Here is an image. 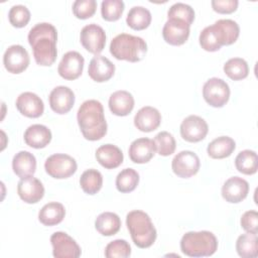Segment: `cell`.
Returning <instances> with one entry per match:
<instances>
[{"instance_id":"cell-35","label":"cell","mask_w":258,"mask_h":258,"mask_svg":"<svg viewBox=\"0 0 258 258\" xmlns=\"http://www.w3.org/2000/svg\"><path fill=\"white\" fill-rule=\"evenodd\" d=\"M139 182V174L133 168L121 170L116 177V187L120 192L126 194L133 191Z\"/></svg>"},{"instance_id":"cell-28","label":"cell","mask_w":258,"mask_h":258,"mask_svg":"<svg viewBox=\"0 0 258 258\" xmlns=\"http://www.w3.org/2000/svg\"><path fill=\"white\" fill-rule=\"evenodd\" d=\"M66 216V210L62 204L51 202L44 205L39 213L38 220L44 226H54L59 224Z\"/></svg>"},{"instance_id":"cell-37","label":"cell","mask_w":258,"mask_h":258,"mask_svg":"<svg viewBox=\"0 0 258 258\" xmlns=\"http://www.w3.org/2000/svg\"><path fill=\"white\" fill-rule=\"evenodd\" d=\"M124 8L122 0H104L101 4V14L106 21H116L122 16Z\"/></svg>"},{"instance_id":"cell-12","label":"cell","mask_w":258,"mask_h":258,"mask_svg":"<svg viewBox=\"0 0 258 258\" xmlns=\"http://www.w3.org/2000/svg\"><path fill=\"white\" fill-rule=\"evenodd\" d=\"M29 54L20 44L10 45L4 52L3 64L11 74H20L29 66Z\"/></svg>"},{"instance_id":"cell-8","label":"cell","mask_w":258,"mask_h":258,"mask_svg":"<svg viewBox=\"0 0 258 258\" xmlns=\"http://www.w3.org/2000/svg\"><path fill=\"white\" fill-rule=\"evenodd\" d=\"M80 40L84 48L89 52L98 55L105 47L106 33L100 25L91 23L82 28Z\"/></svg>"},{"instance_id":"cell-22","label":"cell","mask_w":258,"mask_h":258,"mask_svg":"<svg viewBox=\"0 0 258 258\" xmlns=\"http://www.w3.org/2000/svg\"><path fill=\"white\" fill-rule=\"evenodd\" d=\"M213 28L221 46L230 45L239 37V25L232 19H219L213 24Z\"/></svg>"},{"instance_id":"cell-26","label":"cell","mask_w":258,"mask_h":258,"mask_svg":"<svg viewBox=\"0 0 258 258\" xmlns=\"http://www.w3.org/2000/svg\"><path fill=\"white\" fill-rule=\"evenodd\" d=\"M12 169L20 178L33 175L36 170L35 156L25 150L19 151L12 159Z\"/></svg>"},{"instance_id":"cell-41","label":"cell","mask_w":258,"mask_h":258,"mask_svg":"<svg viewBox=\"0 0 258 258\" xmlns=\"http://www.w3.org/2000/svg\"><path fill=\"white\" fill-rule=\"evenodd\" d=\"M97 9L96 0H77L73 3V13L79 19L92 17Z\"/></svg>"},{"instance_id":"cell-5","label":"cell","mask_w":258,"mask_h":258,"mask_svg":"<svg viewBox=\"0 0 258 258\" xmlns=\"http://www.w3.org/2000/svg\"><path fill=\"white\" fill-rule=\"evenodd\" d=\"M218 249V240L210 231L187 232L180 240V250L188 257L212 256Z\"/></svg>"},{"instance_id":"cell-38","label":"cell","mask_w":258,"mask_h":258,"mask_svg":"<svg viewBox=\"0 0 258 258\" xmlns=\"http://www.w3.org/2000/svg\"><path fill=\"white\" fill-rule=\"evenodd\" d=\"M167 17L168 19L175 18L182 20L190 25L195 20V11L188 4L177 2L170 6L167 11Z\"/></svg>"},{"instance_id":"cell-36","label":"cell","mask_w":258,"mask_h":258,"mask_svg":"<svg viewBox=\"0 0 258 258\" xmlns=\"http://www.w3.org/2000/svg\"><path fill=\"white\" fill-rule=\"evenodd\" d=\"M153 142L155 145V150L161 156H168L172 154L176 147L174 137L167 131H161L156 134Z\"/></svg>"},{"instance_id":"cell-30","label":"cell","mask_w":258,"mask_h":258,"mask_svg":"<svg viewBox=\"0 0 258 258\" xmlns=\"http://www.w3.org/2000/svg\"><path fill=\"white\" fill-rule=\"evenodd\" d=\"M236 250L239 256L243 258H255L258 255L257 233L247 232L238 237L236 241Z\"/></svg>"},{"instance_id":"cell-20","label":"cell","mask_w":258,"mask_h":258,"mask_svg":"<svg viewBox=\"0 0 258 258\" xmlns=\"http://www.w3.org/2000/svg\"><path fill=\"white\" fill-rule=\"evenodd\" d=\"M161 122L159 111L151 106H145L138 110L134 116L135 127L142 132H151L157 129Z\"/></svg>"},{"instance_id":"cell-29","label":"cell","mask_w":258,"mask_h":258,"mask_svg":"<svg viewBox=\"0 0 258 258\" xmlns=\"http://www.w3.org/2000/svg\"><path fill=\"white\" fill-rule=\"evenodd\" d=\"M95 228L103 236H112L119 232L121 228V220L115 213L104 212L97 217Z\"/></svg>"},{"instance_id":"cell-4","label":"cell","mask_w":258,"mask_h":258,"mask_svg":"<svg viewBox=\"0 0 258 258\" xmlns=\"http://www.w3.org/2000/svg\"><path fill=\"white\" fill-rule=\"evenodd\" d=\"M147 51L145 40L128 33L116 35L110 43L111 54L119 60L137 62L143 59Z\"/></svg>"},{"instance_id":"cell-15","label":"cell","mask_w":258,"mask_h":258,"mask_svg":"<svg viewBox=\"0 0 258 258\" xmlns=\"http://www.w3.org/2000/svg\"><path fill=\"white\" fill-rule=\"evenodd\" d=\"M17 194L23 202L36 204L43 198L44 187L38 178L29 175L20 178L17 184Z\"/></svg>"},{"instance_id":"cell-1","label":"cell","mask_w":258,"mask_h":258,"mask_svg":"<svg viewBox=\"0 0 258 258\" xmlns=\"http://www.w3.org/2000/svg\"><path fill=\"white\" fill-rule=\"evenodd\" d=\"M27 38L37 64L49 67L55 61L57 32L52 24L47 22L37 23L29 30Z\"/></svg>"},{"instance_id":"cell-14","label":"cell","mask_w":258,"mask_h":258,"mask_svg":"<svg viewBox=\"0 0 258 258\" xmlns=\"http://www.w3.org/2000/svg\"><path fill=\"white\" fill-rule=\"evenodd\" d=\"M189 26L179 19H167L162 28L163 39L170 45H181L189 36Z\"/></svg>"},{"instance_id":"cell-33","label":"cell","mask_w":258,"mask_h":258,"mask_svg":"<svg viewBox=\"0 0 258 258\" xmlns=\"http://www.w3.org/2000/svg\"><path fill=\"white\" fill-rule=\"evenodd\" d=\"M80 185L88 195L97 194L103 185L102 173L95 168L85 170L80 177Z\"/></svg>"},{"instance_id":"cell-43","label":"cell","mask_w":258,"mask_h":258,"mask_svg":"<svg viewBox=\"0 0 258 258\" xmlns=\"http://www.w3.org/2000/svg\"><path fill=\"white\" fill-rule=\"evenodd\" d=\"M241 226L246 232L257 233L258 231V214L254 210L245 212L241 217Z\"/></svg>"},{"instance_id":"cell-10","label":"cell","mask_w":258,"mask_h":258,"mask_svg":"<svg viewBox=\"0 0 258 258\" xmlns=\"http://www.w3.org/2000/svg\"><path fill=\"white\" fill-rule=\"evenodd\" d=\"M52 255L55 258H78L81 248L78 243L64 232H55L50 237Z\"/></svg>"},{"instance_id":"cell-32","label":"cell","mask_w":258,"mask_h":258,"mask_svg":"<svg viewBox=\"0 0 258 258\" xmlns=\"http://www.w3.org/2000/svg\"><path fill=\"white\" fill-rule=\"evenodd\" d=\"M235 165L239 172L247 175L256 173L258 167L257 153L250 149H245L238 153L235 158Z\"/></svg>"},{"instance_id":"cell-27","label":"cell","mask_w":258,"mask_h":258,"mask_svg":"<svg viewBox=\"0 0 258 258\" xmlns=\"http://www.w3.org/2000/svg\"><path fill=\"white\" fill-rule=\"evenodd\" d=\"M236 148L234 139L229 136H220L209 143L207 152L211 158L222 159L230 156Z\"/></svg>"},{"instance_id":"cell-44","label":"cell","mask_w":258,"mask_h":258,"mask_svg":"<svg viewBox=\"0 0 258 258\" xmlns=\"http://www.w3.org/2000/svg\"><path fill=\"white\" fill-rule=\"evenodd\" d=\"M214 11L221 14H229L237 10L238 0H213L211 2Z\"/></svg>"},{"instance_id":"cell-9","label":"cell","mask_w":258,"mask_h":258,"mask_svg":"<svg viewBox=\"0 0 258 258\" xmlns=\"http://www.w3.org/2000/svg\"><path fill=\"white\" fill-rule=\"evenodd\" d=\"M201 166L199 156L189 150L177 153L171 162L172 171L181 178H188L198 173Z\"/></svg>"},{"instance_id":"cell-3","label":"cell","mask_w":258,"mask_h":258,"mask_svg":"<svg viewBox=\"0 0 258 258\" xmlns=\"http://www.w3.org/2000/svg\"><path fill=\"white\" fill-rule=\"evenodd\" d=\"M126 226L134 244L145 249L153 245L157 232L150 217L143 211L134 210L126 216Z\"/></svg>"},{"instance_id":"cell-24","label":"cell","mask_w":258,"mask_h":258,"mask_svg":"<svg viewBox=\"0 0 258 258\" xmlns=\"http://www.w3.org/2000/svg\"><path fill=\"white\" fill-rule=\"evenodd\" d=\"M134 108L133 96L124 90L114 92L109 98V109L116 116H127Z\"/></svg>"},{"instance_id":"cell-7","label":"cell","mask_w":258,"mask_h":258,"mask_svg":"<svg viewBox=\"0 0 258 258\" xmlns=\"http://www.w3.org/2000/svg\"><path fill=\"white\" fill-rule=\"evenodd\" d=\"M203 97L210 106L221 108L229 101V85L222 79L211 78L203 86Z\"/></svg>"},{"instance_id":"cell-19","label":"cell","mask_w":258,"mask_h":258,"mask_svg":"<svg viewBox=\"0 0 258 258\" xmlns=\"http://www.w3.org/2000/svg\"><path fill=\"white\" fill-rule=\"evenodd\" d=\"M115 73V66L114 63L103 55H96L94 56L88 68V74L90 78L97 82L103 83L109 81Z\"/></svg>"},{"instance_id":"cell-18","label":"cell","mask_w":258,"mask_h":258,"mask_svg":"<svg viewBox=\"0 0 258 258\" xmlns=\"http://www.w3.org/2000/svg\"><path fill=\"white\" fill-rule=\"evenodd\" d=\"M16 108L23 116L28 118H38L44 111L42 100L32 92L21 93L16 99Z\"/></svg>"},{"instance_id":"cell-25","label":"cell","mask_w":258,"mask_h":258,"mask_svg":"<svg viewBox=\"0 0 258 258\" xmlns=\"http://www.w3.org/2000/svg\"><path fill=\"white\" fill-rule=\"evenodd\" d=\"M51 140L50 130L41 124L30 125L24 132L25 143L35 149L44 148Z\"/></svg>"},{"instance_id":"cell-6","label":"cell","mask_w":258,"mask_h":258,"mask_svg":"<svg viewBox=\"0 0 258 258\" xmlns=\"http://www.w3.org/2000/svg\"><path fill=\"white\" fill-rule=\"evenodd\" d=\"M77 161L68 154L55 153L46 158L44 169L53 178L62 179L72 176L77 171Z\"/></svg>"},{"instance_id":"cell-39","label":"cell","mask_w":258,"mask_h":258,"mask_svg":"<svg viewBox=\"0 0 258 258\" xmlns=\"http://www.w3.org/2000/svg\"><path fill=\"white\" fill-rule=\"evenodd\" d=\"M8 19L12 26L17 28L24 27L30 20V11L24 5H14L8 12Z\"/></svg>"},{"instance_id":"cell-13","label":"cell","mask_w":258,"mask_h":258,"mask_svg":"<svg viewBox=\"0 0 258 258\" xmlns=\"http://www.w3.org/2000/svg\"><path fill=\"white\" fill-rule=\"evenodd\" d=\"M84 63L85 59L80 52L75 50L68 51L58 63L57 73L64 80H76L82 75Z\"/></svg>"},{"instance_id":"cell-23","label":"cell","mask_w":258,"mask_h":258,"mask_svg":"<svg viewBox=\"0 0 258 258\" xmlns=\"http://www.w3.org/2000/svg\"><path fill=\"white\" fill-rule=\"evenodd\" d=\"M97 161L107 169H113L123 162V153L121 149L113 144L101 145L96 150Z\"/></svg>"},{"instance_id":"cell-11","label":"cell","mask_w":258,"mask_h":258,"mask_svg":"<svg viewBox=\"0 0 258 258\" xmlns=\"http://www.w3.org/2000/svg\"><path fill=\"white\" fill-rule=\"evenodd\" d=\"M209 131L208 123L200 116L189 115L180 124V135L187 142H199L205 139Z\"/></svg>"},{"instance_id":"cell-17","label":"cell","mask_w":258,"mask_h":258,"mask_svg":"<svg viewBox=\"0 0 258 258\" xmlns=\"http://www.w3.org/2000/svg\"><path fill=\"white\" fill-rule=\"evenodd\" d=\"M249 192V183L242 177L232 176L222 186V197L226 202L238 204L246 199Z\"/></svg>"},{"instance_id":"cell-21","label":"cell","mask_w":258,"mask_h":258,"mask_svg":"<svg viewBox=\"0 0 258 258\" xmlns=\"http://www.w3.org/2000/svg\"><path fill=\"white\" fill-rule=\"evenodd\" d=\"M155 145L153 140L142 137L135 139L129 147V157L135 163H146L155 154Z\"/></svg>"},{"instance_id":"cell-34","label":"cell","mask_w":258,"mask_h":258,"mask_svg":"<svg viewBox=\"0 0 258 258\" xmlns=\"http://www.w3.org/2000/svg\"><path fill=\"white\" fill-rule=\"evenodd\" d=\"M225 74L234 81H240L247 78L249 74V67L245 59L241 57H232L224 64Z\"/></svg>"},{"instance_id":"cell-31","label":"cell","mask_w":258,"mask_h":258,"mask_svg":"<svg viewBox=\"0 0 258 258\" xmlns=\"http://www.w3.org/2000/svg\"><path fill=\"white\" fill-rule=\"evenodd\" d=\"M126 22L128 26L134 30H143L147 28L151 22V13L143 6H134L129 10Z\"/></svg>"},{"instance_id":"cell-40","label":"cell","mask_w":258,"mask_h":258,"mask_svg":"<svg viewBox=\"0 0 258 258\" xmlns=\"http://www.w3.org/2000/svg\"><path fill=\"white\" fill-rule=\"evenodd\" d=\"M131 254V247L126 240L117 239L110 242L105 248L107 258H127Z\"/></svg>"},{"instance_id":"cell-16","label":"cell","mask_w":258,"mask_h":258,"mask_svg":"<svg viewBox=\"0 0 258 258\" xmlns=\"http://www.w3.org/2000/svg\"><path fill=\"white\" fill-rule=\"evenodd\" d=\"M49 106L56 114H67L75 104L74 92L66 86H57L49 94Z\"/></svg>"},{"instance_id":"cell-42","label":"cell","mask_w":258,"mask_h":258,"mask_svg":"<svg viewBox=\"0 0 258 258\" xmlns=\"http://www.w3.org/2000/svg\"><path fill=\"white\" fill-rule=\"evenodd\" d=\"M199 40L202 48L207 51H217L222 47L218 41V38L212 25L205 27L201 31Z\"/></svg>"},{"instance_id":"cell-2","label":"cell","mask_w":258,"mask_h":258,"mask_svg":"<svg viewBox=\"0 0 258 258\" xmlns=\"http://www.w3.org/2000/svg\"><path fill=\"white\" fill-rule=\"evenodd\" d=\"M77 120L80 130L87 140H100L107 133L104 108L97 100L85 101L78 110Z\"/></svg>"}]
</instances>
